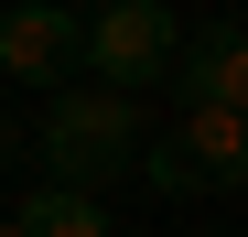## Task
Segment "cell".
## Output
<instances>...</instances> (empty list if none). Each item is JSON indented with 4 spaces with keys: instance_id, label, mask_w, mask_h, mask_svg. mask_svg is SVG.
<instances>
[{
    "instance_id": "8992f818",
    "label": "cell",
    "mask_w": 248,
    "mask_h": 237,
    "mask_svg": "<svg viewBox=\"0 0 248 237\" xmlns=\"http://www.w3.org/2000/svg\"><path fill=\"white\" fill-rule=\"evenodd\" d=\"M11 237H119V216L97 194H76V183H32L11 205Z\"/></svg>"
},
{
    "instance_id": "9c48e42d",
    "label": "cell",
    "mask_w": 248,
    "mask_h": 237,
    "mask_svg": "<svg viewBox=\"0 0 248 237\" xmlns=\"http://www.w3.org/2000/svg\"><path fill=\"white\" fill-rule=\"evenodd\" d=\"M216 237H227V226H216Z\"/></svg>"
},
{
    "instance_id": "277c9868",
    "label": "cell",
    "mask_w": 248,
    "mask_h": 237,
    "mask_svg": "<svg viewBox=\"0 0 248 237\" xmlns=\"http://www.w3.org/2000/svg\"><path fill=\"white\" fill-rule=\"evenodd\" d=\"M76 22L65 0H11V11H0V75H22V87H76Z\"/></svg>"
},
{
    "instance_id": "3957f363",
    "label": "cell",
    "mask_w": 248,
    "mask_h": 237,
    "mask_svg": "<svg viewBox=\"0 0 248 237\" xmlns=\"http://www.w3.org/2000/svg\"><path fill=\"white\" fill-rule=\"evenodd\" d=\"M130 173H151L162 194H248V118H227V108H184L162 140H140Z\"/></svg>"
},
{
    "instance_id": "6da1fadb",
    "label": "cell",
    "mask_w": 248,
    "mask_h": 237,
    "mask_svg": "<svg viewBox=\"0 0 248 237\" xmlns=\"http://www.w3.org/2000/svg\"><path fill=\"white\" fill-rule=\"evenodd\" d=\"M22 151L44 162V183H76V194H108L119 173L140 162V97H119V87H54L44 118L22 130Z\"/></svg>"
},
{
    "instance_id": "5b68a950",
    "label": "cell",
    "mask_w": 248,
    "mask_h": 237,
    "mask_svg": "<svg viewBox=\"0 0 248 237\" xmlns=\"http://www.w3.org/2000/svg\"><path fill=\"white\" fill-rule=\"evenodd\" d=\"M162 87H173L184 108H227V118H248V22H194Z\"/></svg>"
},
{
    "instance_id": "ba28073f",
    "label": "cell",
    "mask_w": 248,
    "mask_h": 237,
    "mask_svg": "<svg viewBox=\"0 0 248 237\" xmlns=\"http://www.w3.org/2000/svg\"><path fill=\"white\" fill-rule=\"evenodd\" d=\"M0 237H11V216H0Z\"/></svg>"
},
{
    "instance_id": "7a4b0ae2",
    "label": "cell",
    "mask_w": 248,
    "mask_h": 237,
    "mask_svg": "<svg viewBox=\"0 0 248 237\" xmlns=\"http://www.w3.org/2000/svg\"><path fill=\"white\" fill-rule=\"evenodd\" d=\"M173 54H184V22L162 11V0H97L87 32H76V75H87V87H119V97L162 87Z\"/></svg>"
},
{
    "instance_id": "52a82bcc",
    "label": "cell",
    "mask_w": 248,
    "mask_h": 237,
    "mask_svg": "<svg viewBox=\"0 0 248 237\" xmlns=\"http://www.w3.org/2000/svg\"><path fill=\"white\" fill-rule=\"evenodd\" d=\"M0 162H22V130H11V118H0Z\"/></svg>"
}]
</instances>
